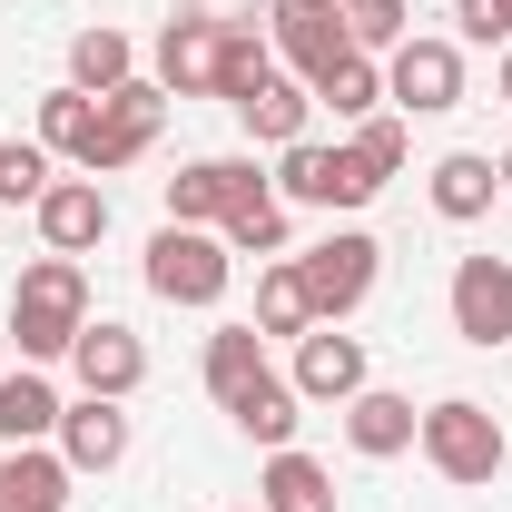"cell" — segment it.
I'll return each mask as SVG.
<instances>
[{"instance_id":"1","label":"cell","mask_w":512,"mask_h":512,"mask_svg":"<svg viewBox=\"0 0 512 512\" xmlns=\"http://www.w3.org/2000/svg\"><path fill=\"white\" fill-rule=\"evenodd\" d=\"M79 325H89V266L79 256L20 266V286H10V345H20V365H60L79 345Z\"/></svg>"},{"instance_id":"2","label":"cell","mask_w":512,"mask_h":512,"mask_svg":"<svg viewBox=\"0 0 512 512\" xmlns=\"http://www.w3.org/2000/svg\"><path fill=\"white\" fill-rule=\"evenodd\" d=\"M414 453L444 473V483H493L512 463V444H503V424H493V404H473V394H444V404H424V434H414Z\"/></svg>"},{"instance_id":"3","label":"cell","mask_w":512,"mask_h":512,"mask_svg":"<svg viewBox=\"0 0 512 512\" xmlns=\"http://www.w3.org/2000/svg\"><path fill=\"white\" fill-rule=\"evenodd\" d=\"M158 128H168V89H158V79H119V89L99 99L89 148H79L69 168H79V178H119V168H138V158L158 148Z\"/></svg>"},{"instance_id":"4","label":"cell","mask_w":512,"mask_h":512,"mask_svg":"<svg viewBox=\"0 0 512 512\" xmlns=\"http://www.w3.org/2000/svg\"><path fill=\"white\" fill-rule=\"evenodd\" d=\"M237 276V247L217 227H158L148 237V296L158 306H217Z\"/></svg>"},{"instance_id":"5","label":"cell","mask_w":512,"mask_h":512,"mask_svg":"<svg viewBox=\"0 0 512 512\" xmlns=\"http://www.w3.org/2000/svg\"><path fill=\"white\" fill-rule=\"evenodd\" d=\"M296 276H306V306H316V325H345L365 296H375V276H384V247L365 237V227H335L325 247L296 256Z\"/></svg>"},{"instance_id":"6","label":"cell","mask_w":512,"mask_h":512,"mask_svg":"<svg viewBox=\"0 0 512 512\" xmlns=\"http://www.w3.org/2000/svg\"><path fill=\"white\" fill-rule=\"evenodd\" d=\"M266 50H276V69H296L316 89L325 69L355 50L345 40V0H266Z\"/></svg>"},{"instance_id":"7","label":"cell","mask_w":512,"mask_h":512,"mask_svg":"<svg viewBox=\"0 0 512 512\" xmlns=\"http://www.w3.org/2000/svg\"><path fill=\"white\" fill-rule=\"evenodd\" d=\"M384 99H394V119H444V109H463V50L453 40L384 50Z\"/></svg>"},{"instance_id":"8","label":"cell","mask_w":512,"mask_h":512,"mask_svg":"<svg viewBox=\"0 0 512 512\" xmlns=\"http://www.w3.org/2000/svg\"><path fill=\"white\" fill-rule=\"evenodd\" d=\"M444 306H453V335L463 345H483V355L512 345V256H463Z\"/></svg>"},{"instance_id":"9","label":"cell","mask_w":512,"mask_h":512,"mask_svg":"<svg viewBox=\"0 0 512 512\" xmlns=\"http://www.w3.org/2000/svg\"><path fill=\"white\" fill-rule=\"evenodd\" d=\"M296 394L306 404H355L365 384H375V365H365V335H345V325H306L296 335Z\"/></svg>"},{"instance_id":"10","label":"cell","mask_w":512,"mask_h":512,"mask_svg":"<svg viewBox=\"0 0 512 512\" xmlns=\"http://www.w3.org/2000/svg\"><path fill=\"white\" fill-rule=\"evenodd\" d=\"M69 375H79V394L128 404V394L148 384V345H138L119 316H89V325H79V345H69Z\"/></svg>"},{"instance_id":"11","label":"cell","mask_w":512,"mask_h":512,"mask_svg":"<svg viewBox=\"0 0 512 512\" xmlns=\"http://www.w3.org/2000/svg\"><path fill=\"white\" fill-rule=\"evenodd\" d=\"M217 237L237 256H286V197H276V178H266L256 158L227 168V217H217Z\"/></svg>"},{"instance_id":"12","label":"cell","mask_w":512,"mask_h":512,"mask_svg":"<svg viewBox=\"0 0 512 512\" xmlns=\"http://www.w3.org/2000/svg\"><path fill=\"white\" fill-rule=\"evenodd\" d=\"M30 217H40V247L50 256H89L109 237V188H99V178H50V197H40Z\"/></svg>"},{"instance_id":"13","label":"cell","mask_w":512,"mask_h":512,"mask_svg":"<svg viewBox=\"0 0 512 512\" xmlns=\"http://www.w3.org/2000/svg\"><path fill=\"white\" fill-rule=\"evenodd\" d=\"M50 444H60L69 473H119V463H128V414L109 404V394H79V404L60 414V434H50Z\"/></svg>"},{"instance_id":"14","label":"cell","mask_w":512,"mask_h":512,"mask_svg":"<svg viewBox=\"0 0 512 512\" xmlns=\"http://www.w3.org/2000/svg\"><path fill=\"white\" fill-rule=\"evenodd\" d=\"M335 414H345V444L365 453V463H394V453H414V434H424L414 394H384V384H365V394L335 404Z\"/></svg>"},{"instance_id":"15","label":"cell","mask_w":512,"mask_h":512,"mask_svg":"<svg viewBox=\"0 0 512 512\" xmlns=\"http://www.w3.org/2000/svg\"><path fill=\"white\" fill-rule=\"evenodd\" d=\"M217 40H227V30H217V20H168V30H158V89H168V99H217Z\"/></svg>"},{"instance_id":"16","label":"cell","mask_w":512,"mask_h":512,"mask_svg":"<svg viewBox=\"0 0 512 512\" xmlns=\"http://www.w3.org/2000/svg\"><path fill=\"white\" fill-rule=\"evenodd\" d=\"M424 197H434V217H444V227H473V217H493L503 168H493L483 148H444V158H434V178H424Z\"/></svg>"},{"instance_id":"17","label":"cell","mask_w":512,"mask_h":512,"mask_svg":"<svg viewBox=\"0 0 512 512\" xmlns=\"http://www.w3.org/2000/svg\"><path fill=\"white\" fill-rule=\"evenodd\" d=\"M69 473L60 444H10L0 453V512H69Z\"/></svg>"},{"instance_id":"18","label":"cell","mask_w":512,"mask_h":512,"mask_svg":"<svg viewBox=\"0 0 512 512\" xmlns=\"http://www.w3.org/2000/svg\"><path fill=\"white\" fill-rule=\"evenodd\" d=\"M60 384L40 375V365H10V375H0V453L10 444H50V434H60Z\"/></svg>"},{"instance_id":"19","label":"cell","mask_w":512,"mask_h":512,"mask_svg":"<svg viewBox=\"0 0 512 512\" xmlns=\"http://www.w3.org/2000/svg\"><path fill=\"white\" fill-rule=\"evenodd\" d=\"M296 404H306L296 384H286V375H266V384H247V394L227 404V424H237V434H247L256 453H286V444H296V424H306Z\"/></svg>"},{"instance_id":"20","label":"cell","mask_w":512,"mask_h":512,"mask_svg":"<svg viewBox=\"0 0 512 512\" xmlns=\"http://www.w3.org/2000/svg\"><path fill=\"white\" fill-rule=\"evenodd\" d=\"M197 375H207L217 414H227V404H237L247 384H266V375H276V365H266V335H256V325H217V335H207V365H197Z\"/></svg>"},{"instance_id":"21","label":"cell","mask_w":512,"mask_h":512,"mask_svg":"<svg viewBox=\"0 0 512 512\" xmlns=\"http://www.w3.org/2000/svg\"><path fill=\"white\" fill-rule=\"evenodd\" d=\"M256 503L266 512H335V473H325L316 453H266V473H256Z\"/></svg>"},{"instance_id":"22","label":"cell","mask_w":512,"mask_h":512,"mask_svg":"<svg viewBox=\"0 0 512 512\" xmlns=\"http://www.w3.org/2000/svg\"><path fill=\"white\" fill-rule=\"evenodd\" d=\"M306 119H316V89H306V79H266L247 109H237V128H247L256 148H296Z\"/></svg>"},{"instance_id":"23","label":"cell","mask_w":512,"mask_h":512,"mask_svg":"<svg viewBox=\"0 0 512 512\" xmlns=\"http://www.w3.org/2000/svg\"><path fill=\"white\" fill-rule=\"evenodd\" d=\"M119 79H138V50H128V30H109V20H99V30H79V40H69V89L109 99Z\"/></svg>"},{"instance_id":"24","label":"cell","mask_w":512,"mask_h":512,"mask_svg":"<svg viewBox=\"0 0 512 512\" xmlns=\"http://www.w3.org/2000/svg\"><path fill=\"white\" fill-rule=\"evenodd\" d=\"M266 79H286L276 50H266V30H227V40H217V99H227V109H247Z\"/></svg>"},{"instance_id":"25","label":"cell","mask_w":512,"mask_h":512,"mask_svg":"<svg viewBox=\"0 0 512 512\" xmlns=\"http://www.w3.org/2000/svg\"><path fill=\"white\" fill-rule=\"evenodd\" d=\"M227 168H237V158H188V168L168 178V227H217V217H227Z\"/></svg>"},{"instance_id":"26","label":"cell","mask_w":512,"mask_h":512,"mask_svg":"<svg viewBox=\"0 0 512 512\" xmlns=\"http://www.w3.org/2000/svg\"><path fill=\"white\" fill-rule=\"evenodd\" d=\"M316 109H335V119L355 128V119H375L384 109V60H365V50H345V60L316 79Z\"/></svg>"},{"instance_id":"27","label":"cell","mask_w":512,"mask_h":512,"mask_svg":"<svg viewBox=\"0 0 512 512\" xmlns=\"http://www.w3.org/2000/svg\"><path fill=\"white\" fill-rule=\"evenodd\" d=\"M316 306H306V276H296V256H266V276H256V335H306Z\"/></svg>"},{"instance_id":"28","label":"cell","mask_w":512,"mask_h":512,"mask_svg":"<svg viewBox=\"0 0 512 512\" xmlns=\"http://www.w3.org/2000/svg\"><path fill=\"white\" fill-rule=\"evenodd\" d=\"M89 119H99V99L60 79V89L40 99V148H50V158H79V148H89Z\"/></svg>"},{"instance_id":"29","label":"cell","mask_w":512,"mask_h":512,"mask_svg":"<svg viewBox=\"0 0 512 512\" xmlns=\"http://www.w3.org/2000/svg\"><path fill=\"white\" fill-rule=\"evenodd\" d=\"M345 40H355L365 60H384V50L414 40V10H404V0H345Z\"/></svg>"},{"instance_id":"30","label":"cell","mask_w":512,"mask_h":512,"mask_svg":"<svg viewBox=\"0 0 512 512\" xmlns=\"http://www.w3.org/2000/svg\"><path fill=\"white\" fill-rule=\"evenodd\" d=\"M50 197V148L40 138H0V207H40Z\"/></svg>"},{"instance_id":"31","label":"cell","mask_w":512,"mask_h":512,"mask_svg":"<svg viewBox=\"0 0 512 512\" xmlns=\"http://www.w3.org/2000/svg\"><path fill=\"white\" fill-rule=\"evenodd\" d=\"M345 148H355V158H365V168H375V178H394V168H404V148H414V138H404V119H394V109H375V119H355V138H345Z\"/></svg>"},{"instance_id":"32","label":"cell","mask_w":512,"mask_h":512,"mask_svg":"<svg viewBox=\"0 0 512 512\" xmlns=\"http://www.w3.org/2000/svg\"><path fill=\"white\" fill-rule=\"evenodd\" d=\"M453 20H463V40H503L512 50V0H453Z\"/></svg>"},{"instance_id":"33","label":"cell","mask_w":512,"mask_h":512,"mask_svg":"<svg viewBox=\"0 0 512 512\" xmlns=\"http://www.w3.org/2000/svg\"><path fill=\"white\" fill-rule=\"evenodd\" d=\"M493 99H503V109H512V50H503V69H493Z\"/></svg>"},{"instance_id":"34","label":"cell","mask_w":512,"mask_h":512,"mask_svg":"<svg viewBox=\"0 0 512 512\" xmlns=\"http://www.w3.org/2000/svg\"><path fill=\"white\" fill-rule=\"evenodd\" d=\"M493 168H503V197H512V148H503V158H493Z\"/></svg>"},{"instance_id":"35","label":"cell","mask_w":512,"mask_h":512,"mask_svg":"<svg viewBox=\"0 0 512 512\" xmlns=\"http://www.w3.org/2000/svg\"><path fill=\"white\" fill-rule=\"evenodd\" d=\"M237 512H266V503H237Z\"/></svg>"}]
</instances>
